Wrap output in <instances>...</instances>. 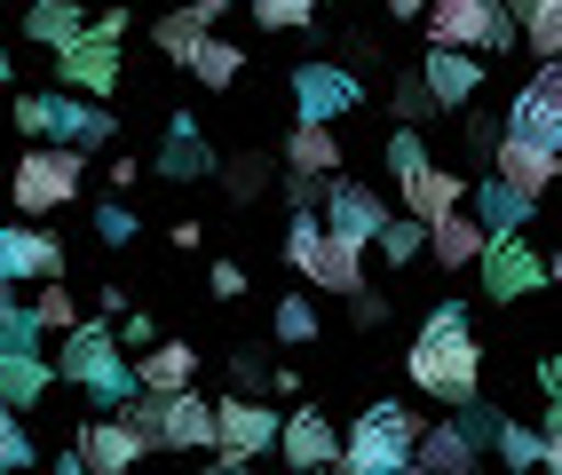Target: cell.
<instances>
[{"mask_svg": "<svg viewBox=\"0 0 562 475\" xmlns=\"http://www.w3.org/2000/svg\"><path fill=\"white\" fill-rule=\"evenodd\" d=\"M404 373H412V388L443 396V405L483 396V349H475V333H468V309H460V302H436V309L420 317V341L404 349Z\"/></svg>", "mask_w": 562, "mask_h": 475, "instance_id": "obj_1", "label": "cell"}, {"mask_svg": "<svg viewBox=\"0 0 562 475\" xmlns=\"http://www.w3.org/2000/svg\"><path fill=\"white\" fill-rule=\"evenodd\" d=\"M48 364H56V381L88 388V405H95V412H111V405H120V396L135 388L127 357H120V333H111V325H88V317L64 333V349H56Z\"/></svg>", "mask_w": 562, "mask_h": 475, "instance_id": "obj_2", "label": "cell"}, {"mask_svg": "<svg viewBox=\"0 0 562 475\" xmlns=\"http://www.w3.org/2000/svg\"><path fill=\"white\" fill-rule=\"evenodd\" d=\"M285 262L302 285H317V294H357L364 285V238H341V230H317V214H293L285 223Z\"/></svg>", "mask_w": 562, "mask_h": 475, "instance_id": "obj_3", "label": "cell"}, {"mask_svg": "<svg viewBox=\"0 0 562 475\" xmlns=\"http://www.w3.org/2000/svg\"><path fill=\"white\" fill-rule=\"evenodd\" d=\"M80 182H88V151L80 143H32V151L16 159V174H9V206L16 214H64L71 199H80Z\"/></svg>", "mask_w": 562, "mask_h": 475, "instance_id": "obj_4", "label": "cell"}, {"mask_svg": "<svg viewBox=\"0 0 562 475\" xmlns=\"http://www.w3.org/2000/svg\"><path fill=\"white\" fill-rule=\"evenodd\" d=\"M420 412H404L396 396H381L372 412H357V428L341 436V467L349 475H389V467H412V444H420Z\"/></svg>", "mask_w": 562, "mask_h": 475, "instance_id": "obj_5", "label": "cell"}, {"mask_svg": "<svg viewBox=\"0 0 562 475\" xmlns=\"http://www.w3.org/2000/svg\"><path fill=\"white\" fill-rule=\"evenodd\" d=\"M522 24L499 16V0H428V48H515Z\"/></svg>", "mask_w": 562, "mask_h": 475, "instance_id": "obj_6", "label": "cell"}, {"mask_svg": "<svg viewBox=\"0 0 562 475\" xmlns=\"http://www.w3.org/2000/svg\"><path fill=\"white\" fill-rule=\"evenodd\" d=\"M278 420H285V412H270L254 388H231V396L214 405V460L238 475L254 452H270V444H278Z\"/></svg>", "mask_w": 562, "mask_h": 475, "instance_id": "obj_7", "label": "cell"}, {"mask_svg": "<svg viewBox=\"0 0 562 475\" xmlns=\"http://www.w3.org/2000/svg\"><path fill=\"white\" fill-rule=\"evenodd\" d=\"M475 270H483V294H492V302H522V294L547 285V253L522 246V230H499V238H483Z\"/></svg>", "mask_w": 562, "mask_h": 475, "instance_id": "obj_8", "label": "cell"}, {"mask_svg": "<svg viewBox=\"0 0 562 475\" xmlns=\"http://www.w3.org/2000/svg\"><path fill=\"white\" fill-rule=\"evenodd\" d=\"M357 103H364V71L357 64H302V71H293V112H302V120H349L357 112Z\"/></svg>", "mask_w": 562, "mask_h": 475, "instance_id": "obj_9", "label": "cell"}, {"mask_svg": "<svg viewBox=\"0 0 562 475\" xmlns=\"http://www.w3.org/2000/svg\"><path fill=\"white\" fill-rule=\"evenodd\" d=\"M507 127L562 151V56H539V71H531V80H522V95L507 103Z\"/></svg>", "mask_w": 562, "mask_h": 475, "instance_id": "obj_10", "label": "cell"}, {"mask_svg": "<svg viewBox=\"0 0 562 475\" xmlns=\"http://www.w3.org/2000/svg\"><path fill=\"white\" fill-rule=\"evenodd\" d=\"M120 41H111V32H80V41L71 48H56V88H80V95H120Z\"/></svg>", "mask_w": 562, "mask_h": 475, "instance_id": "obj_11", "label": "cell"}, {"mask_svg": "<svg viewBox=\"0 0 562 475\" xmlns=\"http://www.w3.org/2000/svg\"><path fill=\"white\" fill-rule=\"evenodd\" d=\"M492 174L507 182V191H522V199H547L554 191V182H562V151H554V143H531V135H499L492 143Z\"/></svg>", "mask_w": 562, "mask_h": 475, "instance_id": "obj_12", "label": "cell"}, {"mask_svg": "<svg viewBox=\"0 0 562 475\" xmlns=\"http://www.w3.org/2000/svg\"><path fill=\"white\" fill-rule=\"evenodd\" d=\"M151 444H167V452H214V405L199 396V381H191V388H167V396H159Z\"/></svg>", "mask_w": 562, "mask_h": 475, "instance_id": "obj_13", "label": "cell"}, {"mask_svg": "<svg viewBox=\"0 0 562 475\" xmlns=\"http://www.w3.org/2000/svg\"><path fill=\"white\" fill-rule=\"evenodd\" d=\"M0 278H9V285L64 278V246H56L41 223H0Z\"/></svg>", "mask_w": 562, "mask_h": 475, "instance_id": "obj_14", "label": "cell"}, {"mask_svg": "<svg viewBox=\"0 0 562 475\" xmlns=\"http://www.w3.org/2000/svg\"><path fill=\"white\" fill-rule=\"evenodd\" d=\"M111 135H120V120H111L95 95H80V88H48V143H80V151H103Z\"/></svg>", "mask_w": 562, "mask_h": 475, "instance_id": "obj_15", "label": "cell"}, {"mask_svg": "<svg viewBox=\"0 0 562 475\" xmlns=\"http://www.w3.org/2000/svg\"><path fill=\"white\" fill-rule=\"evenodd\" d=\"M381 223H389L381 191H364V182H349V174H325V230L372 246V238H381Z\"/></svg>", "mask_w": 562, "mask_h": 475, "instance_id": "obj_16", "label": "cell"}, {"mask_svg": "<svg viewBox=\"0 0 562 475\" xmlns=\"http://www.w3.org/2000/svg\"><path fill=\"white\" fill-rule=\"evenodd\" d=\"M71 452H80L95 475H127L143 452H151V436H143L135 420H88L80 428V444H71Z\"/></svg>", "mask_w": 562, "mask_h": 475, "instance_id": "obj_17", "label": "cell"}, {"mask_svg": "<svg viewBox=\"0 0 562 475\" xmlns=\"http://www.w3.org/2000/svg\"><path fill=\"white\" fill-rule=\"evenodd\" d=\"M396 191H404V214H420V223H436V214L468 206V174H452V167L420 159L412 174H396Z\"/></svg>", "mask_w": 562, "mask_h": 475, "instance_id": "obj_18", "label": "cell"}, {"mask_svg": "<svg viewBox=\"0 0 562 475\" xmlns=\"http://www.w3.org/2000/svg\"><path fill=\"white\" fill-rule=\"evenodd\" d=\"M278 452H285L293 467H325V460H341V436H333V420H325L317 405H302V412L278 420Z\"/></svg>", "mask_w": 562, "mask_h": 475, "instance_id": "obj_19", "label": "cell"}, {"mask_svg": "<svg viewBox=\"0 0 562 475\" xmlns=\"http://www.w3.org/2000/svg\"><path fill=\"white\" fill-rule=\"evenodd\" d=\"M48 388H56V364L41 349H0V405L9 412H32Z\"/></svg>", "mask_w": 562, "mask_h": 475, "instance_id": "obj_20", "label": "cell"}, {"mask_svg": "<svg viewBox=\"0 0 562 475\" xmlns=\"http://www.w3.org/2000/svg\"><path fill=\"white\" fill-rule=\"evenodd\" d=\"M420 80H428V95H436V112H443V103H468V95L483 88V56H475V48H428Z\"/></svg>", "mask_w": 562, "mask_h": 475, "instance_id": "obj_21", "label": "cell"}, {"mask_svg": "<svg viewBox=\"0 0 562 475\" xmlns=\"http://www.w3.org/2000/svg\"><path fill=\"white\" fill-rule=\"evenodd\" d=\"M151 167H159L167 182H199V174H214L222 159H214V143H206V127H199V120H175Z\"/></svg>", "mask_w": 562, "mask_h": 475, "instance_id": "obj_22", "label": "cell"}, {"mask_svg": "<svg viewBox=\"0 0 562 475\" xmlns=\"http://www.w3.org/2000/svg\"><path fill=\"white\" fill-rule=\"evenodd\" d=\"M88 32V0H24V41L32 48H71Z\"/></svg>", "mask_w": 562, "mask_h": 475, "instance_id": "obj_23", "label": "cell"}, {"mask_svg": "<svg viewBox=\"0 0 562 475\" xmlns=\"http://www.w3.org/2000/svg\"><path fill=\"white\" fill-rule=\"evenodd\" d=\"M293 174H341V135H333L325 120H293V135H285V151H278Z\"/></svg>", "mask_w": 562, "mask_h": 475, "instance_id": "obj_24", "label": "cell"}, {"mask_svg": "<svg viewBox=\"0 0 562 475\" xmlns=\"http://www.w3.org/2000/svg\"><path fill=\"white\" fill-rule=\"evenodd\" d=\"M483 238H492V230H483L468 206H452V214H436V223H428V253H436L443 270H475Z\"/></svg>", "mask_w": 562, "mask_h": 475, "instance_id": "obj_25", "label": "cell"}, {"mask_svg": "<svg viewBox=\"0 0 562 475\" xmlns=\"http://www.w3.org/2000/svg\"><path fill=\"white\" fill-rule=\"evenodd\" d=\"M412 467H428V475H468L475 467V436L460 420H436L420 428V444H412Z\"/></svg>", "mask_w": 562, "mask_h": 475, "instance_id": "obj_26", "label": "cell"}, {"mask_svg": "<svg viewBox=\"0 0 562 475\" xmlns=\"http://www.w3.org/2000/svg\"><path fill=\"white\" fill-rule=\"evenodd\" d=\"M199 381V349L191 341H151V349H143V364H135V388H191Z\"/></svg>", "mask_w": 562, "mask_h": 475, "instance_id": "obj_27", "label": "cell"}, {"mask_svg": "<svg viewBox=\"0 0 562 475\" xmlns=\"http://www.w3.org/2000/svg\"><path fill=\"white\" fill-rule=\"evenodd\" d=\"M182 71H191L199 88H214V95H222V88H238V71H246V48H238V41H222V32H206V41L191 48V64H182Z\"/></svg>", "mask_w": 562, "mask_h": 475, "instance_id": "obj_28", "label": "cell"}, {"mask_svg": "<svg viewBox=\"0 0 562 475\" xmlns=\"http://www.w3.org/2000/svg\"><path fill=\"white\" fill-rule=\"evenodd\" d=\"M214 174H222V191H231V206H254V199L278 182V159H261L254 143H246V151H231V159H222Z\"/></svg>", "mask_w": 562, "mask_h": 475, "instance_id": "obj_29", "label": "cell"}, {"mask_svg": "<svg viewBox=\"0 0 562 475\" xmlns=\"http://www.w3.org/2000/svg\"><path fill=\"white\" fill-rule=\"evenodd\" d=\"M531 214H539V199H522V191H507V182L492 174V182H483V191H475V223L483 230H522V223H531Z\"/></svg>", "mask_w": 562, "mask_h": 475, "instance_id": "obj_30", "label": "cell"}, {"mask_svg": "<svg viewBox=\"0 0 562 475\" xmlns=\"http://www.w3.org/2000/svg\"><path fill=\"white\" fill-rule=\"evenodd\" d=\"M206 32H214V24L191 9V0H182V9H167V16L151 24V41H159V56H167V64H191V48L206 41Z\"/></svg>", "mask_w": 562, "mask_h": 475, "instance_id": "obj_31", "label": "cell"}, {"mask_svg": "<svg viewBox=\"0 0 562 475\" xmlns=\"http://www.w3.org/2000/svg\"><path fill=\"white\" fill-rule=\"evenodd\" d=\"M24 309H32V325H41V333H71V325H80V302H71V285H64V278H41Z\"/></svg>", "mask_w": 562, "mask_h": 475, "instance_id": "obj_32", "label": "cell"}, {"mask_svg": "<svg viewBox=\"0 0 562 475\" xmlns=\"http://www.w3.org/2000/svg\"><path fill=\"white\" fill-rule=\"evenodd\" d=\"M372 246H381V262H389V270H404V262H420V253H428V223H420V214H389Z\"/></svg>", "mask_w": 562, "mask_h": 475, "instance_id": "obj_33", "label": "cell"}, {"mask_svg": "<svg viewBox=\"0 0 562 475\" xmlns=\"http://www.w3.org/2000/svg\"><path fill=\"white\" fill-rule=\"evenodd\" d=\"M522 41L531 56H562V0H522Z\"/></svg>", "mask_w": 562, "mask_h": 475, "instance_id": "obj_34", "label": "cell"}, {"mask_svg": "<svg viewBox=\"0 0 562 475\" xmlns=\"http://www.w3.org/2000/svg\"><path fill=\"white\" fill-rule=\"evenodd\" d=\"M270 333H278L285 349H310V341H317V302H310V294H285L278 317H270Z\"/></svg>", "mask_w": 562, "mask_h": 475, "instance_id": "obj_35", "label": "cell"}, {"mask_svg": "<svg viewBox=\"0 0 562 475\" xmlns=\"http://www.w3.org/2000/svg\"><path fill=\"white\" fill-rule=\"evenodd\" d=\"M246 9H254V24H261V32H310L317 0H246Z\"/></svg>", "mask_w": 562, "mask_h": 475, "instance_id": "obj_36", "label": "cell"}, {"mask_svg": "<svg viewBox=\"0 0 562 475\" xmlns=\"http://www.w3.org/2000/svg\"><path fill=\"white\" fill-rule=\"evenodd\" d=\"M389 112H396V127H420V120L436 112V95H428V80H420V71H404V80L389 88Z\"/></svg>", "mask_w": 562, "mask_h": 475, "instance_id": "obj_37", "label": "cell"}, {"mask_svg": "<svg viewBox=\"0 0 562 475\" xmlns=\"http://www.w3.org/2000/svg\"><path fill=\"white\" fill-rule=\"evenodd\" d=\"M135 230H143V223H135L127 199H120V206H95V238H103V246H135Z\"/></svg>", "mask_w": 562, "mask_h": 475, "instance_id": "obj_38", "label": "cell"}, {"mask_svg": "<svg viewBox=\"0 0 562 475\" xmlns=\"http://www.w3.org/2000/svg\"><path fill=\"white\" fill-rule=\"evenodd\" d=\"M341 64H357V71H372V64H389V48H381V32H357V24H341Z\"/></svg>", "mask_w": 562, "mask_h": 475, "instance_id": "obj_39", "label": "cell"}, {"mask_svg": "<svg viewBox=\"0 0 562 475\" xmlns=\"http://www.w3.org/2000/svg\"><path fill=\"white\" fill-rule=\"evenodd\" d=\"M349 325H357V333H381V325H389V294L357 285V294H349Z\"/></svg>", "mask_w": 562, "mask_h": 475, "instance_id": "obj_40", "label": "cell"}, {"mask_svg": "<svg viewBox=\"0 0 562 475\" xmlns=\"http://www.w3.org/2000/svg\"><path fill=\"white\" fill-rule=\"evenodd\" d=\"M24 460H32V436L16 428V412H9V405H0V475L24 467Z\"/></svg>", "mask_w": 562, "mask_h": 475, "instance_id": "obj_41", "label": "cell"}, {"mask_svg": "<svg viewBox=\"0 0 562 475\" xmlns=\"http://www.w3.org/2000/svg\"><path fill=\"white\" fill-rule=\"evenodd\" d=\"M420 159H428V143H420V127H396V135H389V174H412Z\"/></svg>", "mask_w": 562, "mask_h": 475, "instance_id": "obj_42", "label": "cell"}, {"mask_svg": "<svg viewBox=\"0 0 562 475\" xmlns=\"http://www.w3.org/2000/svg\"><path fill=\"white\" fill-rule=\"evenodd\" d=\"M317 182L325 174H293L285 167V214H317Z\"/></svg>", "mask_w": 562, "mask_h": 475, "instance_id": "obj_43", "label": "cell"}, {"mask_svg": "<svg viewBox=\"0 0 562 475\" xmlns=\"http://www.w3.org/2000/svg\"><path fill=\"white\" fill-rule=\"evenodd\" d=\"M206 285H214V302H246V262H214Z\"/></svg>", "mask_w": 562, "mask_h": 475, "instance_id": "obj_44", "label": "cell"}, {"mask_svg": "<svg viewBox=\"0 0 562 475\" xmlns=\"http://www.w3.org/2000/svg\"><path fill=\"white\" fill-rule=\"evenodd\" d=\"M231 388H254V396H261V388H270V364H261L254 349H238V357H231Z\"/></svg>", "mask_w": 562, "mask_h": 475, "instance_id": "obj_45", "label": "cell"}, {"mask_svg": "<svg viewBox=\"0 0 562 475\" xmlns=\"http://www.w3.org/2000/svg\"><path fill=\"white\" fill-rule=\"evenodd\" d=\"M9 120H16L24 135H48V95H16V103H9Z\"/></svg>", "mask_w": 562, "mask_h": 475, "instance_id": "obj_46", "label": "cell"}, {"mask_svg": "<svg viewBox=\"0 0 562 475\" xmlns=\"http://www.w3.org/2000/svg\"><path fill=\"white\" fill-rule=\"evenodd\" d=\"M539 388H547V420H562V349L539 357Z\"/></svg>", "mask_w": 562, "mask_h": 475, "instance_id": "obj_47", "label": "cell"}, {"mask_svg": "<svg viewBox=\"0 0 562 475\" xmlns=\"http://www.w3.org/2000/svg\"><path fill=\"white\" fill-rule=\"evenodd\" d=\"M539 467H554V475H562V420H547V428H539Z\"/></svg>", "mask_w": 562, "mask_h": 475, "instance_id": "obj_48", "label": "cell"}, {"mask_svg": "<svg viewBox=\"0 0 562 475\" xmlns=\"http://www.w3.org/2000/svg\"><path fill=\"white\" fill-rule=\"evenodd\" d=\"M468 143H475V151H492V143H499V120H492V112H468Z\"/></svg>", "mask_w": 562, "mask_h": 475, "instance_id": "obj_49", "label": "cell"}, {"mask_svg": "<svg viewBox=\"0 0 562 475\" xmlns=\"http://www.w3.org/2000/svg\"><path fill=\"white\" fill-rule=\"evenodd\" d=\"M151 341H159V325L143 317V309H127V349H151Z\"/></svg>", "mask_w": 562, "mask_h": 475, "instance_id": "obj_50", "label": "cell"}, {"mask_svg": "<svg viewBox=\"0 0 562 475\" xmlns=\"http://www.w3.org/2000/svg\"><path fill=\"white\" fill-rule=\"evenodd\" d=\"M206 246V223H175V253H199Z\"/></svg>", "mask_w": 562, "mask_h": 475, "instance_id": "obj_51", "label": "cell"}, {"mask_svg": "<svg viewBox=\"0 0 562 475\" xmlns=\"http://www.w3.org/2000/svg\"><path fill=\"white\" fill-rule=\"evenodd\" d=\"M191 9H199L206 24H222V16H231V9H238V0H191Z\"/></svg>", "mask_w": 562, "mask_h": 475, "instance_id": "obj_52", "label": "cell"}, {"mask_svg": "<svg viewBox=\"0 0 562 475\" xmlns=\"http://www.w3.org/2000/svg\"><path fill=\"white\" fill-rule=\"evenodd\" d=\"M389 16H396V24H412V16H428V0H389Z\"/></svg>", "mask_w": 562, "mask_h": 475, "instance_id": "obj_53", "label": "cell"}, {"mask_svg": "<svg viewBox=\"0 0 562 475\" xmlns=\"http://www.w3.org/2000/svg\"><path fill=\"white\" fill-rule=\"evenodd\" d=\"M16 80V56H9V41H0V88H9Z\"/></svg>", "mask_w": 562, "mask_h": 475, "instance_id": "obj_54", "label": "cell"}, {"mask_svg": "<svg viewBox=\"0 0 562 475\" xmlns=\"http://www.w3.org/2000/svg\"><path fill=\"white\" fill-rule=\"evenodd\" d=\"M547 278H562V246H554V253H547Z\"/></svg>", "mask_w": 562, "mask_h": 475, "instance_id": "obj_55", "label": "cell"}, {"mask_svg": "<svg viewBox=\"0 0 562 475\" xmlns=\"http://www.w3.org/2000/svg\"><path fill=\"white\" fill-rule=\"evenodd\" d=\"M325 9H341V0H325Z\"/></svg>", "mask_w": 562, "mask_h": 475, "instance_id": "obj_56", "label": "cell"}]
</instances>
